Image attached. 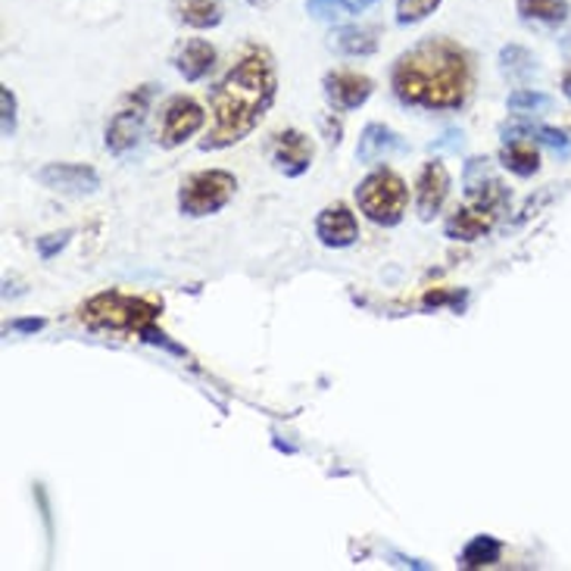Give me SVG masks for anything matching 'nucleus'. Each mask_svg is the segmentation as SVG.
Here are the masks:
<instances>
[{
	"label": "nucleus",
	"mask_w": 571,
	"mask_h": 571,
	"mask_svg": "<svg viewBox=\"0 0 571 571\" xmlns=\"http://www.w3.org/2000/svg\"><path fill=\"white\" fill-rule=\"evenodd\" d=\"M315 234H319V241L325 247L341 250V247L357 244L360 226H357V216L347 210L343 203H334V207H328V210L319 212V219H315Z\"/></svg>",
	"instance_id": "12"
},
{
	"label": "nucleus",
	"mask_w": 571,
	"mask_h": 571,
	"mask_svg": "<svg viewBox=\"0 0 571 571\" xmlns=\"http://www.w3.org/2000/svg\"><path fill=\"white\" fill-rule=\"evenodd\" d=\"M441 3L443 0H397V22L400 26H415V22L431 17Z\"/></svg>",
	"instance_id": "25"
},
{
	"label": "nucleus",
	"mask_w": 571,
	"mask_h": 571,
	"mask_svg": "<svg viewBox=\"0 0 571 571\" xmlns=\"http://www.w3.org/2000/svg\"><path fill=\"white\" fill-rule=\"evenodd\" d=\"M238 191V179L226 172V169H207V172H197L191 179L181 184L179 191V207L184 216H212L222 207H229V200Z\"/></svg>",
	"instance_id": "5"
},
{
	"label": "nucleus",
	"mask_w": 571,
	"mask_h": 571,
	"mask_svg": "<svg viewBox=\"0 0 571 571\" xmlns=\"http://www.w3.org/2000/svg\"><path fill=\"white\" fill-rule=\"evenodd\" d=\"M331 48L343 57H372L378 50V29H372V26H341L331 32Z\"/></svg>",
	"instance_id": "16"
},
{
	"label": "nucleus",
	"mask_w": 571,
	"mask_h": 571,
	"mask_svg": "<svg viewBox=\"0 0 571 571\" xmlns=\"http://www.w3.org/2000/svg\"><path fill=\"white\" fill-rule=\"evenodd\" d=\"M160 312H163V307L148 300V297L103 291V294L91 297L84 303L82 322L94 331H138V334H144L157 322Z\"/></svg>",
	"instance_id": "3"
},
{
	"label": "nucleus",
	"mask_w": 571,
	"mask_h": 571,
	"mask_svg": "<svg viewBox=\"0 0 571 571\" xmlns=\"http://www.w3.org/2000/svg\"><path fill=\"white\" fill-rule=\"evenodd\" d=\"M360 210L375 222V226H397L407 212V184L391 169H378L357 188Z\"/></svg>",
	"instance_id": "4"
},
{
	"label": "nucleus",
	"mask_w": 571,
	"mask_h": 571,
	"mask_svg": "<svg viewBox=\"0 0 571 571\" xmlns=\"http://www.w3.org/2000/svg\"><path fill=\"white\" fill-rule=\"evenodd\" d=\"M375 84L369 76L360 72H328L325 76V98L334 110H360L365 100L372 98Z\"/></svg>",
	"instance_id": "9"
},
{
	"label": "nucleus",
	"mask_w": 571,
	"mask_h": 571,
	"mask_svg": "<svg viewBox=\"0 0 571 571\" xmlns=\"http://www.w3.org/2000/svg\"><path fill=\"white\" fill-rule=\"evenodd\" d=\"M179 19L191 29H216L222 22L219 0H179Z\"/></svg>",
	"instance_id": "18"
},
{
	"label": "nucleus",
	"mask_w": 571,
	"mask_h": 571,
	"mask_svg": "<svg viewBox=\"0 0 571 571\" xmlns=\"http://www.w3.org/2000/svg\"><path fill=\"white\" fill-rule=\"evenodd\" d=\"M522 19H534V22H547V26H555V22H565L569 19V0H515Z\"/></svg>",
	"instance_id": "20"
},
{
	"label": "nucleus",
	"mask_w": 571,
	"mask_h": 571,
	"mask_svg": "<svg viewBox=\"0 0 571 571\" xmlns=\"http://www.w3.org/2000/svg\"><path fill=\"white\" fill-rule=\"evenodd\" d=\"M497 216H500V210L484 207V203H472V207L459 210L457 216L447 222V234H450L453 241H478V238H484V234L493 229Z\"/></svg>",
	"instance_id": "14"
},
{
	"label": "nucleus",
	"mask_w": 571,
	"mask_h": 571,
	"mask_svg": "<svg viewBox=\"0 0 571 571\" xmlns=\"http://www.w3.org/2000/svg\"><path fill=\"white\" fill-rule=\"evenodd\" d=\"M212 66H216V48H212L210 41H203V38H191V41H184L176 50V69H179L188 82L207 79Z\"/></svg>",
	"instance_id": "15"
},
{
	"label": "nucleus",
	"mask_w": 571,
	"mask_h": 571,
	"mask_svg": "<svg viewBox=\"0 0 571 571\" xmlns=\"http://www.w3.org/2000/svg\"><path fill=\"white\" fill-rule=\"evenodd\" d=\"M276 66L266 50L247 53L212 91V129L203 150L229 148L260 126L276 100Z\"/></svg>",
	"instance_id": "2"
},
{
	"label": "nucleus",
	"mask_w": 571,
	"mask_h": 571,
	"mask_svg": "<svg viewBox=\"0 0 571 571\" xmlns=\"http://www.w3.org/2000/svg\"><path fill=\"white\" fill-rule=\"evenodd\" d=\"M500 69L507 72L509 79H515V82H528L538 72V63H534V57L524 48L509 44V48L500 50Z\"/></svg>",
	"instance_id": "22"
},
{
	"label": "nucleus",
	"mask_w": 571,
	"mask_h": 571,
	"mask_svg": "<svg viewBox=\"0 0 571 571\" xmlns=\"http://www.w3.org/2000/svg\"><path fill=\"white\" fill-rule=\"evenodd\" d=\"M407 150V141L397 134V131H391L388 126H378V122H372V126H365L360 134V148H357V160L365 166L372 163H381V160H388V157H393V153H403Z\"/></svg>",
	"instance_id": "13"
},
{
	"label": "nucleus",
	"mask_w": 571,
	"mask_h": 571,
	"mask_svg": "<svg viewBox=\"0 0 571 571\" xmlns=\"http://www.w3.org/2000/svg\"><path fill=\"white\" fill-rule=\"evenodd\" d=\"M272 160H276L278 172H284L288 179H297L310 169L312 141L297 129L281 131L276 138V148H272Z\"/></svg>",
	"instance_id": "10"
},
{
	"label": "nucleus",
	"mask_w": 571,
	"mask_h": 571,
	"mask_svg": "<svg viewBox=\"0 0 571 571\" xmlns=\"http://www.w3.org/2000/svg\"><path fill=\"white\" fill-rule=\"evenodd\" d=\"M509 134H528V138H538L540 144H547V148L559 153V157H571V138H565L562 131L550 129V126H519V129H507V138Z\"/></svg>",
	"instance_id": "24"
},
{
	"label": "nucleus",
	"mask_w": 571,
	"mask_h": 571,
	"mask_svg": "<svg viewBox=\"0 0 571 571\" xmlns=\"http://www.w3.org/2000/svg\"><path fill=\"white\" fill-rule=\"evenodd\" d=\"M207 113L200 110V103L191 98H172L163 110V131H160V144L163 148H179L188 138H194L203 129Z\"/></svg>",
	"instance_id": "7"
},
{
	"label": "nucleus",
	"mask_w": 571,
	"mask_h": 571,
	"mask_svg": "<svg viewBox=\"0 0 571 571\" xmlns=\"http://www.w3.org/2000/svg\"><path fill=\"white\" fill-rule=\"evenodd\" d=\"M69 238H72V231H60V234H48V238H41V241H38V253H41L44 260H53V257H57V253L63 250L66 241H69Z\"/></svg>",
	"instance_id": "27"
},
{
	"label": "nucleus",
	"mask_w": 571,
	"mask_h": 571,
	"mask_svg": "<svg viewBox=\"0 0 571 571\" xmlns=\"http://www.w3.org/2000/svg\"><path fill=\"white\" fill-rule=\"evenodd\" d=\"M0 103H3V138H10L17 131V98L10 94V88L0 91Z\"/></svg>",
	"instance_id": "26"
},
{
	"label": "nucleus",
	"mask_w": 571,
	"mask_h": 571,
	"mask_svg": "<svg viewBox=\"0 0 571 571\" xmlns=\"http://www.w3.org/2000/svg\"><path fill=\"white\" fill-rule=\"evenodd\" d=\"M562 91H565V98L571 100V69L565 72V79H562Z\"/></svg>",
	"instance_id": "29"
},
{
	"label": "nucleus",
	"mask_w": 571,
	"mask_h": 571,
	"mask_svg": "<svg viewBox=\"0 0 571 571\" xmlns=\"http://www.w3.org/2000/svg\"><path fill=\"white\" fill-rule=\"evenodd\" d=\"M247 3H250V7H257V10H266V7H269L272 0H247Z\"/></svg>",
	"instance_id": "30"
},
{
	"label": "nucleus",
	"mask_w": 571,
	"mask_h": 571,
	"mask_svg": "<svg viewBox=\"0 0 571 571\" xmlns=\"http://www.w3.org/2000/svg\"><path fill=\"white\" fill-rule=\"evenodd\" d=\"M450 194V172L443 163H424L422 176L415 181V210L424 222L441 212L443 200Z\"/></svg>",
	"instance_id": "11"
},
{
	"label": "nucleus",
	"mask_w": 571,
	"mask_h": 571,
	"mask_svg": "<svg viewBox=\"0 0 571 571\" xmlns=\"http://www.w3.org/2000/svg\"><path fill=\"white\" fill-rule=\"evenodd\" d=\"M503 555V540H497L493 534H478L465 543V550L459 555V565L462 569H488L497 565Z\"/></svg>",
	"instance_id": "17"
},
{
	"label": "nucleus",
	"mask_w": 571,
	"mask_h": 571,
	"mask_svg": "<svg viewBox=\"0 0 571 571\" xmlns=\"http://www.w3.org/2000/svg\"><path fill=\"white\" fill-rule=\"evenodd\" d=\"M34 179L41 181L50 191H60V194L84 197L94 194L100 188V176L91 166L82 163H48L44 169H38Z\"/></svg>",
	"instance_id": "8"
},
{
	"label": "nucleus",
	"mask_w": 571,
	"mask_h": 571,
	"mask_svg": "<svg viewBox=\"0 0 571 571\" xmlns=\"http://www.w3.org/2000/svg\"><path fill=\"white\" fill-rule=\"evenodd\" d=\"M393 94L407 107L459 110L472 91L469 53L447 38H424L393 66Z\"/></svg>",
	"instance_id": "1"
},
{
	"label": "nucleus",
	"mask_w": 571,
	"mask_h": 571,
	"mask_svg": "<svg viewBox=\"0 0 571 571\" xmlns=\"http://www.w3.org/2000/svg\"><path fill=\"white\" fill-rule=\"evenodd\" d=\"M148 100L150 88H144V91H138V94H131L129 103L110 119V126H107V148L113 150L116 157L129 153V150L141 141L144 116H148Z\"/></svg>",
	"instance_id": "6"
},
{
	"label": "nucleus",
	"mask_w": 571,
	"mask_h": 571,
	"mask_svg": "<svg viewBox=\"0 0 571 571\" xmlns=\"http://www.w3.org/2000/svg\"><path fill=\"white\" fill-rule=\"evenodd\" d=\"M44 325H48L44 319H17V322H13V331H22V334H34V331H41Z\"/></svg>",
	"instance_id": "28"
},
{
	"label": "nucleus",
	"mask_w": 571,
	"mask_h": 571,
	"mask_svg": "<svg viewBox=\"0 0 571 571\" xmlns=\"http://www.w3.org/2000/svg\"><path fill=\"white\" fill-rule=\"evenodd\" d=\"M500 160L507 166L509 172H515V176H534L540 169V153L531 144H524V141H512L503 153H500Z\"/></svg>",
	"instance_id": "21"
},
{
	"label": "nucleus",
	"mask_w": 571,
	"mask_h": 571,
	"mask_svg": "<svg viewBox=\"0 0 571 571\" xmlns=\"http://www.w3.org/2000/svg\"><path fill=\"white\" fill-rule=\"evenodd\" d=\"M507 107H509V113H515V116L547 113V110L553 107V98H550V94H543V91L519 88V91H512V94H509Z\"/></svg>",
	"instance_id": "23"
},
{
	"label": "nucleus",
	"mask_w": 571,
	"mask_h": 571,
	"mask_svg": "<svg viewBox=\"0 0 571 571\" xmlns=\"http://www.w3.org/2000/svg\"><path fill=\"white\" fill-rule=\"evenodd\" d=\"M378 0H307V10L315 19H350L375 7Z\"/></svg>",
	"instance_id": "19"
}]
</instances>
